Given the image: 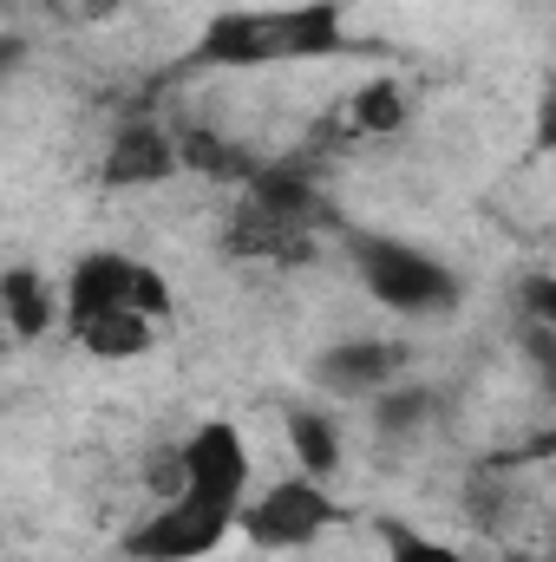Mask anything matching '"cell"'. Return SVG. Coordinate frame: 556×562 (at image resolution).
<instances>
[{
    "label": "cell",
    "instance_id": "2",
    "mask_svg": "<svg viewBox=\"0 0 556 562\" xmlns=\"http://www.w3.org/2000/svg\"><path fill=\"white\" fill-rule=\"evenodd\" d=\"M321 223H327V203L314 177L294 164H263L223 223V249L243 262H308Z\"/></svg>",
    "mask_w": 556,
    "mask_h": 562
},
{
    "label": "cell",
    "instance_id": "8",
    "mask_svg": "<svg viewBox=\"0 0 556 562\" xmlns=\"http://www.w3.org/2000/svg\"><path fill=\"white\" fill-rule=\"evenodd\" d=\"M400 367H407L400 340L354 334V340H334V347L314 353V386L327 400H380L387 386H400Z\"/></svg>",
    "mask_w": 556,
    "mask_h": 562
},
{
    "label": "cell",
    "instance_id": "15",
    "mask_svg": "<svg viewBox=\"0 0 556 562\" xmlns=\"http://www.w3.org/2000/svg\"><path fill=\"white\" fill-rule=\"evenodd\" d=\"M380 543H387V562H485L458 543H438L425 530H407V524H380Z\"/></svg>",
    "mask_w": 556,
    "mask_h": 562
},
{
    "label": "cell",
    "instance_id": "11",
    "mask_svg": "<svg viewBox=\"0 0 556 562\" xmlns=\"http://www.w3.org/2000/svg\"><path fill=\"white\" fill-rule=\"evenodd\" d=\"M0 314H7V334L13 340L53 334V281L40 276V269H26V262H13L0 276Z\"/></svg>",
    "mask_w": 556,
    "mask_h": 562
},
{
    "label": "cell",
    "instance_id": "9",
    "mask_svg": "<svg viewBox=\"0 0 556 562\" xmlns=\"http://www.w3.org/2000/svg\"><path fill=\"white\" fill-rule=\"evenodd\" d=\"M177 170H184V144L164 125H151V119H125L105 138V157H99L105 190H151V183H170Z\"/></svg>",
    "mask_w": 556,
    "mask_h": 562
},
{
    "label": "cell",
    "instance_id": "4",
    "mask_svg": "<svg viewBox=\"0 0 556 562\" xmlns=\"http://www.w3.org/2000/svg\"><path fill=\"white\" fill-rule=\"evenodd\" d=\"M230 537H243V510H230L203 491H164V504L144 510L119 550L132 562H203Z\"/></svg>",
    "mask_w": 556,
    "mask_h": 562
},
{
    "label": "cell",
    "instance_id": "20",
    "mask_svg": "<svg viewBox=\"0 0 556 562\" xmlns=\"http://www.w3.org/2000/svg\"><path fill=\"white\" fill-rule=\"evenodd\" d=\"M531 458H556V425L544 431V438H537V445H531Z\"/></svg>",
    "mask_w": 556,
    "mask_h": 562
},
{
    "label": "cell",
    "instance_id": "3",
    "mask_svg": "<svg viewBox=\"0 0 556 562\" xmlns=\"http://www.w3.org/2000/svg\"><path fill=\"white\" fill-rule=\"evenodd\" d=\"M347 262H354V281L400 321H438L465 301V281L445 256L387 229H347Z\"/></svg>",
    "mask_w": 556,
    "mask_h": 562
},
{
    "label": "cell",
    "instance_id": "5",
    "mask_svg": "<svg viewBox=\"0 0 556 562\" xmlns=\"http://www.w3.org/2000/svg\"><path fill=\"white\" fill-rule=\"evenodd\" d=\"M105 307H138L151 321L170 327L177 301H170V281L157 276L151 262L125 256V249H86L73 269H66V288H59V314L79 321V314H105Z\"/></svg>",
    "mask_w": 556,
    "mask_h": 562
},
{
    "label": "cell",
    "instance_id": "18",
    "mask_svg": "<svg viewBox=\"0 0 556 562\" xmlns=\"http://www.w3.org/2000/svg\"><path fill=\"white\" fill-rule=\"evenodd\" d=\"M531 125H537V132H531L537 150H556V79L544 86V99H537V119H531Z\"/></svg>",
    "mask_w": 556,
    "mask_h": 562
},
{
    "label": "cell",
    "instance_id": "1",
    "mask_svg": "<svg viewBox=\"0 0 556 562\" xmlns=\"http://www.w3.org/2000/svg\"><path fill=\"white\" fill-rule=\"evenodd\" d=\"M347 53V13L334 0H294V7H230L210 13L190 66L256 72V66H294V59H334Z\"/></svg>",
    "mask_w": 556,
    "mask_h": 562
},
{
    "label": "cell",
    "instance_id": "13",
    "mask_svg": "<svg viewBox=\"0 0 556 562\" xmlns=\"http://www.w3.org/2000/svg\"><path fill=\"white\" fill-rule=\"evenodd\" d=\"M347 119H354V132H367V138H393V132L407 125V86H400V79H367V86L354 92Z\"/></svg>",
    "mask_w": 556,
    "mask_h": 562
},
{
    "label": "cell",
    "instance_id": "14",
    "mask_svg": "<svg viewBox=\"0 0 556 562\" xmlns=\"http://www.w3.org/2000/svg\"><path fill=\"white\" fill-rule=\"evenodd\" d=\"M367 413H374V425L387 438H407V431H419V425L432 419V393L425 386H387L380 400H367Z\"/></svg>",
    "mask_w": 556,
    "mask_h": 562
},
{
    "label": "cell",
    "instance_id": "10",
    "mask_svg": "<svg viewBox=\"0 0 556 562\" xmlns=\"http://www.w3.org/2000/svg\"><path fill=\"white\" fill-rule=\"evenodd\" d=\"M66 334H73L79 353L119 367V360H144V353L164 340V321H151V314H138V307H105V314H79V321H66Z\"/></svg>",
    "mask_w": 556,
    "mask_h": 562
},
{
    "label": "cell",
    "instance_id": "21",
    "mask_svg": "<svg viewBox=\"0 0 556 562\" xmlns=\"http://www.w3.org/2000/svg\"><path fill=\"white\" fill-rule=\"evenodd\" d=\"M86 7H112V0H86Z\"/></svg>",
    "mask_w": 556,
    "mask_h": 562
},
{
    "label": "cell",
    "instance_id": "17",
    "mask_svg": "<svg viewBox=\"0 0 556 562\" xmlns=\"http://www.w3.org/2000/svg\"><path fill=\"white\" fill-rule=\"evenodd\" d=\"M518 347H524V360H531V367L551 380V393H556V334H551V327H537V321H524Z\"/></svg>",
    "mask_w": 556,
    "mask_h": 562
},
{
    "label": "cell",
    "instance_id": "19",
    "mask_svg": "<svg viewBox=\"0 0 556 562\" xmlns=\"http://www.w3.org/2000/svg\"><path fill=\"white\" fill-rule=\"evenodd\" d=\"M498 562H556V550H511V557H498Z\"/></svg>",
    "mask_w": 556,
    "mask_h": 562
},
{
    "label": "cell",
    "instance_id": "6",
    "mask_svg": "<svg viewBox=\"0 0 556 562\" xmlns=\"http://www.w3.org/2000/svg\"><path fill=\"white\" fill-rule=\"evenodd\" d=\"M334 524H341V504H334V491H327L321 477H308V471L263 484V491L243 504V537H249L256 550H276V557L281 550L321 543Z\"/></svg>",
    "mask_w": 556,
    "mask_h": 562
},
{
    "label": "cell",
    "instance_id": "12",
    "mask_svg": "<svg viewBox=\"0 0 556 562\" xmlns=\"http://www.w3.org/2000/svg\"><path fill=\"white\" fill-rule=\"evenodd\" d=\"M288 451H294V471L327 484L341 471V425L327 419L321 406H294L288 413Z\"/></svg>",
    "mask_w": 556,
    "mask_h": 562
},
{
    "label": "cell",
    "instance_id": "7",
    "mask_svg": "<svg viewBox=\"0 0 556 562\" xmlns=\"http://www.w3.org/2000/svg\"><path fill=\"white\" fill-rule=\"evenodd\" d=\"M177 491H203L230 510H243L256 497V451L230 419L190 425V438L177 445Z\"/></svg>",
    "mask_w": 556,
    "mask_h": 562
},
{
    "label": "cell",
    "instance_id": "16",
    "mask_svg": "<svg viewBox=\"0 0 556 562\" xmlns=\"http://www.w3.org/2000/svg\"><path fill=\"white\" fill-rule=\"evenodd\" d=\"M518 307H524V321L556 334V276H524L518 281Z\"/></svg>",
    "mask_w": 556,
    "mask_h": 562
}]
</instances>
